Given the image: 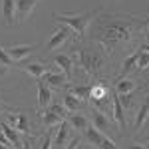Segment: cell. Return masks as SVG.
Masks as SVG:
<instances>
[{
    "label": "cell",
    "instance_id": "6da1fadb",
    "mask_svg": "<svg viewBox=\"0 0 149 149\" xmlns=\"http://www.w3.org/2000/svg\"><path fill=\"white\" fill-rule=\"evenodd\" d=\"M145 20L125 14H107L93 22V42L102 48L105 56L115 54L119 48L133 46L139 36H143Z\"/></svg>",
    "mask_w": 149,
    "mask_h": 149
},
{
    "label": "cell",
    "instance_id": "7a4b0ae2",
    "mask_svg": "<svg viewBox=\"0 0 149 149\" xmlns=\"http://www.w3.org/2000/svg\"><path fill=\"white\" fill-rule=\"evenodd\" d=\"M74 64H78L88 76L92 78H100L102 76V70L105 66V54L95 50L92 46H86V48H74V52L70 54Z\"/></svg>",
    "mask_w": 149,
    "mask_h": 149
},
{
    "label": "cell",
    "instance_id": "3957f363",
    "mask_svg": "<svg viewBox=\"0 0 149 149\" xmlns=\"http://www.w3.org/2000/svg\"><path fill=\"white\" fill-rule=\"evenodd\" d=\"M100 14V8H95V10H88L84 12V14H54V20H60V22H64L68 28H72L78 38H84L86 32H88V26L95 20V16Z\"/></svg>",
    "mask_w": 149,
    "mask_h": 149
},
{
    "label": "cell",
    "instance_id": "277c9868",
    "mask_svg": "<svg viewBox=\"0 0 149 149\" xmlns=\"http://www.w3.org/2000/svg\"><path fill=\"white\" fill-rule=\"evenodd\" d=\"M84 135H86V139H88L92 145H95L97 149H117V145H115L111 139L107 137V135H103L102 131H97L93 125H88V129L84 131Z\"/></svg>",
    "mask_w": 149,
    "mask_h": 149
},
{
    "label": "cell",
    "instance_id": "5b68a950",
    "mask_svg": "<svg viewBox=\"0 0 149 149\" xmlns=\"http://www.w3.org/2000/svg\"><path fill=\"white\" fill-rule=\"evenodd\" d=\"M111 115L103 113V111H100V109H95L93 107L92 109V125L97 129V131H102L103 135L105 133H113V129H111Z\"/></svg>",
    "mask_w": 149,
    "mask_h": 149
},
{
    "label": "cell",
    "instance_id": "8992f818",
    "mask_svg": "<svg viewBox=\"0 0 149 149\" xmlns=\"http://www.w3.org/2000/svg\"><path fill=\"white\" fill-rule=\"evenodd\" d=\"M70 36H72V28H68V26H60L56 32L52 34V38L48 40V52H56L58 48H62L66 42L70 40Z\"/></svg>",
    "mask_w": 149,
    "mask_h": 149
},
{
    "label": "cell",
    "instance_id": "52a82bcc",
    "mask_svg": "<svg viewBox=\"0 0 149 149\" xmlns=\"http://www.w3.org/2000/svg\"><path fill=\"white\" fill-rule=\"evenodd\" d=\"M72 131H74V129H72L70 123H66V121H62L60 125H56V131H52V141H54V145H56L58 149H62L64 143L72 139Z\"/></svg>",
    "mask_w": 149,
    "mask_h": 149
},
{
    "label": "cell",
    "instance_id": "ba28073f",
    "mask_svg": "<svg viewBox=\"0 0 149 149\" xmlns=\"http://www.w3.org/2000/svg\"><path fill=\"white\" fill-rule=\"evenodd\" d=\"M4 121H6L8 125H12L16 131H18V133L28 135V131H30V121H28V115H24V113H8Z\"/></svg>",
    "mask_w": 149,
    "mask_h": 149
},
{
    "label": "cell",
    "instance_id": "9c48e42d",
    "mask_svg": "<svg viewBox=\"0 0 149 149\" xmlns=\"http://www.w3.org/2000/svg\"><path fill=\"white\" fill-rule=\"evenodd\" d=\"M111 119H113L115 123L119 125V131L121 133H125L127 131V119H125V111H123V107H121V103L117 102V95L113 93V97H111Z\"/></svg>",
    "mask_w": 149,
    "mask_h": 149
},
{
    "label": "cell",
    "instance_id": "30bf717a",
    "mask_svg": "<svg viewBox=\"0 0 149 149\" xmlns=\"http://www.w3.org/2000/svg\"><path fill=\"white\" fill-rule=\"evenodd\" d=\"M6 52H8V56L14 60V64L16 62H22L24 58H28L32 52H36V46L32 44H22V46H10L6 48Z\"/></svg>",
    "mask_w": 149,
    "mask_h": 149
},
{
    "label": "cell",
    "instance_id": "8fae6325",
    "mask_svg": "<svg viewBox=\"0 0 149 149\" xmlns=\"http://www.w3.org/2000/svg\"><path fill=\"white\" fill-rule=\"evenodd\" d=\"M54 64L66 74L68 80L72 78V74H74V60H72L70 54H56V56H54Z\"/></svg>",
    "mask_w": 149,
    "mask_h": 149
},
{
    "label": "cell",
    "instance_id": "7c38bea8",
    "mask_svg": "<svg viewBox=\"0 0 149 149\" xmlns=\"http://www.w3.org/2000/svg\"><path fill=\"white\" fill-rule=\"evenodd\" d=\"M42 81L46 84L48 88H62V86H68V78L64 72H50V74H44Z\"/></svg>",
    "mask_w": 149,
    "mask_h": 149
},
{
    "label": "cell",
    "instance_id": "4fadbf2b",
    "mask_svg": "<svg viewBox=\"0 0 149 149\" xmlns=\"http://www.w3.org/2000/svg\"><path fill=\"white\" fill-rule=\"evenodd\" d=\"M14 2H16V14H18V20L20 22L26 20L34 12L36 4H38V0H14Z\"/></svg>",
    "mask_w": 149,
    "mask_h": 149
},
{
    "label": "cell",
    "instance_id": "5bb4252c",
    "mask_svg": "<svg viewBox=\"0 0 149 149\" xmlns=\"http://www.w3.org/2000/svg\"><path fill=\"white\" fill-rule=\"evenodd\" d=\"M68 123H70V127H72L74 131H80V133H84V131L88 129V125H90L88 115H86V113H80V111L70 113L68 115Z\"/></svg>",
    "mask_w": 149,
    "mask_h": 149
},
{
    "label": "cell",
    "instance_id": "9a60e30c",
    "mask_svg": "<svg viewBox=\"0 0 149 149\" xmlns=\"http://www.w3.org/2000/svg\"><path fill=\"white\" fill-rule=\"evenodd\" d=\"M62 105H64V109L66 111H70V113H76V111H80L81 105H84V102L81 100H78L76 95L72 92H64V95H62Z\"/></svg>",
    "mask_w": 149,
    "mask_h": 149
},
{
    "label": "cell",
    "instance_id": "2e32d148",
    "mask_svg": "<svg viewBox=\"0 0 149 149\" xmlns=\"http://www.w3.org/2000/svg\"><path fill=\"white\" fill-rule=\"evenodd\" d=\"M137 58H139V50H135L133 54H129V56L123 60V64H121V70H119V76H117V78H127V74L137 72Z\"/></svg>",
    "mask_w": 149,
    "mask_h": 149
},
{
    "label": "cell",
    "instance_id": "e0dca14e",
    "mask_svg": "<svg viewBox=\"0 0 149 149\" xmlns=\"http://www.w3.org/2000/svg\"><path fill=\"white\" fill-rule=\"evenodd\" d=\"M137 90V84L129 78H117L115 80V86H113V93L121 95V93H133Z\"/></svg>",
    "mask_w": 149,
    "mask_h": 149
},
{
    "label": "cell",
    "instance_id": "ac0fdd59",
    "mask_svg": "<svg viewBox=\"0 0 149 149\" xmlns=\"http://www.w3.org/2000/svg\"><path fill=\"white\" fill-rule=\"evenodd\" d=\"M0 131L6 135V139L12 143V147H16V149L22 147V143H20V133H18L12 125H8L6 121H0Z\"/></svg>",
    "mask_w": 149,
    "mask_h": 149
},
{
    "label": "cell",
    "instance_id": "d6986e66",
    "mask_svg": "<svg viewBox=\"0 0 149 149\" xmlns=\"http://www.w3.org/2000/svg\"><path fill=\"white\" fill-rule=\"evenodd\" d=\"M2 18L6 26H12L14 24V18H16V2L14 0H2Z\"/></svg>",
    "mask_w": 149,
    "mask_h": 149
},
{
    "label": "cell",
    "instance_id": "ffe728a7",
    "mask_svg": "<svg viewBox=\"0 0 149 149\" xmlns=\"http://www.w3.org/2000/svg\"><path fill=\"white\" fill-rule=\"evenodd\" d=\"M50 103H52V90L40 80L38 81V105H40L42 109H46Z\"/></svg>",
    "mask_w": 149,
    "mask_h": 149
},
{
    "label": "cell",
    "instance_id": "44dd1931",
    "mask_svg": "<svg viewBox=\"0 0 149 149\" xmlns=\"http://www.w3.org/2000/svg\"><path fill=\"white\" fill-rule=\"evenodd\" d=\"M149 119V97H145L143 100V103L139 105L137 109V115H135V125H133V129L135 131H139L141 127L145 125V121Z\"/></svg>",
    "mask_w": 149,
    "mask_h": 149
},
{
    "label": "cell",
    "instance_id": "7402d4cb",
    "mask_svg": "<svg viewBox=\"0 0 149 149\" xmlns=\"http://www.w3.org/2000/svg\"><path fill=\"white\" fill-rule=\"evenodd\" d=\"M24 72L26 74H30L34 80H42L44 78V74H46V66L44 64H40V62H32V64H26L24 66Z\"/></svg>",
    "mask_w": 149,
    "mask_h": 149
},
{
    "label": "cell",
    "instance_id": "603a6c76",
    "mask_svg": "<svg viewBox=\"0 0 149 149\" xmlns=\"http://www.w3.org/2000/svg\"><path fill=\"white\" fill-rule=\"evenodd\" d=\"M64 119L60 117L58 113H54V111H50V109H44V113H42V123H44V127H48V129H52V127L60 125Z\"/></svg>",
    "mask_w": 149,
    "mask_h": 149
},
{
    "label": "cell",
    "instance_id": "cb8c5ba5",
    "mask_svg": "<svg viewBox=\"0 0 149 149\" xmlns=\"http://www.w3.org/2000/svg\"><path fill=\"white\" fill-rule=\"evenodd\" d=\"M117 95V93H115ZM117 102L121 103V107H123V111H131L133 107H135V92L133 93H121V95H117Z\"/></svg>",
    "mask_w": 149,
    "mask_h": 149
},
{
    "label": "cell",
    "instance_id": "d4e9b609",
    "mask_svg": "<svg viewBox=\"0 0 149 149\" xmlns=\"http://www.w3.org/2000/svg\"><path fill=\"white\" fill-rule=\"evenodd\" d=\"M70 92L74 93L78 100H81V102L90 100V86H70Z\"/></svg>",
    "mask_w": 149,
    "mask_h": 149
},
{
    "label": "cell",
    "instance_id": "484cf974",
    "mask_svg": "<svg viewBox=\"0 0 149 149\" xmlns=\"http://www.w3.org/2000/svg\"><path fill=\"white\" fill-rule=\"evenodd\" d=\"M0 66H2V68H12V66H16L14 60L8 56L6 48H2V46H0Z\"/></svg>",
    "mask_w": 149,
    "mask_h": 149
},
{
    "label": "cell",
    "instance_id": "4316f807",
    "mask_svg": "<svg viewBox=\"0 0 149 149\" xmlns=\"http://www.w3.org/2000/svg\"><path fill=\"white\" fill-rule=\"evenodd\" d=\"M48 109H50V111H54V113H58L62 119H66V117H68V111L64 109V105H62L60 102H52L50 105H48Z\"/></svg>",
    "mask_w": 149,
    "mask_h": 149
},
{
    "label": "cell",
    "instance_id": "83f0119b",
    "mask_svg": "<svg viewBox=\"0 0 149 149\" xmlns=\"http://www.w3.org/2000/svg\"><path fill=\"white\" fill-rule=\"evenodd\" d=\"M149 68V54L139 48V58H137V70H147Z\"/></svg>",
    "mask_w": 149,
    "mask_h": 149
},
{
    "label": "cell",
    "instance_id": "f1b7e54d",
    "mask_svg": "<svg viewBox=\"0 0 149 149\" xmlns=\"http://www.w3.org/2000/svg\"><path fill=\"white\" fill-rule=\"evenodd\" d=\"M50 145H52V133H48V137L44 139V143H42L40 149H50Z\"/></svg>",
    "mask_w": 149,
    "mask_h": 149
},
{
    "label": "cell",
    "instance_id": "f546056e",
    "mask_svg": "<svg viewBox=\"0 0 149 149\" xmlns=\"http://www.w3.org/2000/svg\"><path fill=\"white\" fill-rule=\"evenodd\" d=\"M78 145H80V139L76 137V139H72L70 145H68V147H64V149H78Z\"/></svg>",
    "mask_w": 149,
    "mask_h": 149
},
{
    "label": "cell",
    "instance_id": "4dcf8cb0",
    "mask_svg": "<svg viewBox=\"0 0 149 149\" xmlns=\"http://www.w3.org/2000/svg\"><path fill=\"white\" fill-rule=\"evenodd\" d=\"M32 141H34V137H32V139L28 137V139L22 143V147H20V149H32Z\"/></svg>",
    "mask_w": 149,
    "mask_h": 149
},
{
    "label": "cell",
    "instance_id": "1f68e13d",
    "mask_svg": "<svg viewBox=\"0 0 149 149\" xmlns=\"http://www.w3.org/2000/svg\"><path fill=\"white\" fill-rule=\"evenodd\" d=\"M143 36H145V42H149V18L145 20V30H143Z\"/></svg>",
    "mask_w": 149,
    "mask_h": 149
},
{
    "label": "cell",
    "instance_id": "d6a6232c",
    "mask_svg": "<svg viewBox=\"0 0 149 149\" xmlns=\"http://www.w3.org/2000/svg\"><path fill=\"white\" fill-rule=\"evenodd\" d=\"M4 111H8V107H6V103L0 100V113H4Z\"/></svg>",
    "mask_w": 149,
    "mask_h": 149
},
{
    "label": "cell",
    "instance_id": "836d02e7",
    "mask_svg": "<svg viewBox=\"0 0 149 149\" xmlns=\"http://www.w3.org/2000/svg\"><path fill=\"white\" fill-rule=\"evenodd\" d=\"M139 48H141L143 52H147V54H149V42H145V44H141V46H139Z\"/></svg>",
    "mask_w": 149,
    "mask_h": 149
},
{
    "label": "cell",
    "instance_id": "e575fe53",
    "mask_svg": "<svg viewBox=\"0 0 149 149\" xmlns=\"http://www.w3.org/2000/svg\"><path fill=\"white\" fill-rule=\"evenodd\" d=\"M129 149H147V147H145V145H139V143H135V145H131Z\"/></svg>",
    "mask_w": 149,
    "mask_h": 149
},
{
    "label": "cell",
    "instance_id": "d590c367",
    "mask_svg": "<svg viewBox=\"0 0 149 149\" xmlns=\"http://www.w3.org/2000/svg\"><path fill=\"white\" fill-rule=\"evenodd\" d=\"M145 147H147V149H149V137H147V139H145Z\"/></svg>",
    "mask_w": 149,
    "mask_h": 149
},
{
    "label": "cell",
    "instance_id": "8d00e7d4",
    "mask_svg": "<svg viewBox=\"0 0 149 149\" xmlns=\"http://www.w3.org/2000/svg\"><path fill=\"white\" fill-rule=\"evenodd\" d=\"M0 149H10V147H6V145H2V143H0Z\"/></svg>",
    "mask_w": 149,
    "mask_h": 149
},
{
    "label": "cell",
    "instance_id": "74e56055",
    "mask_svg": "<svg viewBox=\"0 0 149 149\" xmlns=\"http://www.w3.org/2000/svg\"><path fill=\"white\" fill-rule=\"evenodd\" d=\"M147 92H149V84H147Z\"/></svg>",
    "mask_w": 149,
    "mask_h": 149
}]
</instances>
